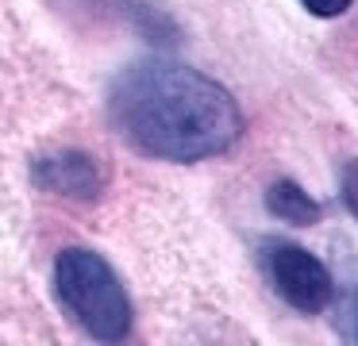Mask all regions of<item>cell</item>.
<instances>
[{
  "label": "cell",
  "instance_id": "5",
  "mask_svg": "<svg viewBox=\"0 0 358 346\" xmlns=\"http://www.w3.org/2000/svg\"><path fill=\"white\" fill-rule=\"evenodd\" d=\"M266 208H270L281 223H293V227H312V223H320V215H324L320 200H312L301 185L285 181V177L266 189Z\"/></svg>",
  "mask_w": 358,
  "mask_h": 346
},
{
  "label": "cell",
  "instance_id": "4",
  "mask_svg": "<svg viewBox=\"0 0 358 346\" xmlns=\"http://www.w3.org/2000/svg\"><path fill=\"white\" fill-rule=\"evenodd\" d=\"M35 181L47 192H58V196H70V200H96L104 189V177L96 169V161L89 154H78V150L43 158L35 166Z\"/></svg>",
  "mask_w": 358,
  "mask_h": 346
},
{
  "label": "cell",
  "instance_id": "8",
  "mask_svg": "<svg viewBox=\"0 0 358 346\" xmlns=\"http://www.w3.org/2000/svg\"><path fill=\"white\" fill-rule=\"evenodd\" d=\"M355 338H358V323H355Z\"/></svg>",
  "mask_w": 358,
  "mask_h": 346
},
{
  "label": "cell",
  "instance_id": "3",
  "mask_svg": "<svg viewBox=\"0 0 358 346\" xmlns=\"http://www.w3.org/2000/svg\"><path fill=\"white\" fill-rule=\"evenodd\" d=\"M266 273H270L278 296L304 315H320L335 296L331 273H327L324 261L304 246L285 243V238L266 243Z\"/></svg>",
  "mask_w": 358,
  "mask_h": 346
},
{
  "label": "cell",
  "instance_id": "7",
  "mask_svg": "<svg viewBox=\"0 0 358 346\" xmlns=\"http://www.w3.org/2000/svg\"><path fill=\"white\" fill-rule=\"evenodd\" d=\"M301 4L308 8L316 20H335V15H343L355 0H301Z\"/></svg>",
  "mask_w": 358,
  "mask_h": 346
},
{
  "label": "cell",
  "instance_id": "6",
  "mask_svg": "<svg viewBox=\"0 0 358 346\" xmlns=\"http://www.w3.org/2000/svg\"><path fill=\"white\" fill-rule=\"evenodd\" d=\"M343 204H347V212L358 219V161H350V166L343 169Z\"/></svg>",
  "mask_w": 358,
  "mask_h": 346
},
{
  "label": "cell",
  "instance_id": "2",
  "mask_svg": "<svg viewBox=\"0 0 358 346\" xmlns=\"http://www.w3.org/2000/svg\"><path fill=\"white\" fill-rule=\"evenodd\" d=\"M55 289L66 312L101 343H120L131 335V300L120 277L101 254L70 246L55 261Z\"/></svg>",
  "mask_w": 358,
  "mask_h": 346
},
{
  "label": "cell",
  "instance_id": "1",
  "mask_svg": "<svg viewBox=\"0 0 358 346\" xmlns=\"http://www.w3.org/2000/svg\"><path fill=\"white\" fill-rule=\"evenodd\" d=\"M108 115L139 154L181 166L216 158L243 135L231 92L170 58H143L120 69L108 89Z\"/></svg>",
  "mask_w": 358,
  "mask_h": 346
}]
</instances>
